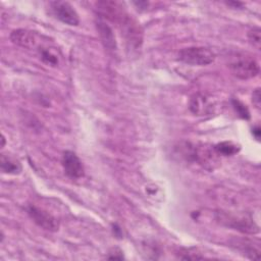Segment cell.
Returning <instances> with one entry per match:
<instances>
[{"label":"cell","mask_w":261,"mask_h":261,"mask_svg":"<svg viewBox=\"0 0 261 261\" xmlns=\"http://www.w3.org/2000/svg\"><path fill=\"white\" fill-rule=\"evenodd\" d=\"M182 157L194 163H197L207 169H213L219 162L218 154L215 152L214 147L206 144L185 142L179 146Z\"/></svg>","instance_id":"1"},{"label":"cell","mask_w":261,"mask_h":261,"mask_svg":"<svg viewBox=\"0 0 261 261\" xmlns=\"http://www.w3.org/2000/svg\"><path fill=\"white\" fill-rule=\"evenodd\" d=\"M231 73L241 80H249L258 75L260 68L258 62L249 55L237 54L228 65Z\"/></svg>","instance_id":"2"},{"label":"cell","mask_w":261,"mask_h":261,"mask_svg":"<svg viewBox=\"0 0 261 261\" xmlns=\"http://www.w3.org/2000/svg\"><path fill=\"white\" fill-rule=\"evenodd\" d=\"M178 59L186 64L204 66L214 61L215 54L206 47H188L178 52Z\"/></svg>","instance_id":"3"},{"label":"cell","mask_w":261,"mask_h":261,"mask_svg":"<svg viewBox=\"0 0 261 261\" xmlns=\"http://www.w3.org/2000/svg\"><path fill=\"white\" fill-rule=\"evenodd\" d=\"M29 216L33 219V221L43 229L49 231H56L59 228V221L56 217H54L48 211L36 206V205H29L28 209Z\"/></svg>","instance_id":"4"},{"label":"cell","mask_w":261,"mask_h":261,"mask_svg":"<svg viewBox=\"0 0 261 261\" xmlns=\"http://www.w3.org/2000/svg\"><path fill=\"white\" fill-rule=\"evenodd\" d=\"M218 219L224 225L238 229L246 233H257L259 231L258 225L249 217L246 216H236L227 213H218Z\"/></svg>","instance_id":"5"},{"label":"cell","mask_w":261,"mask_h":261,"mask_svg":"<svg viewBox=\"0 0 261 261\" xmlns=\"http://www.w3.org/2000/svg\"><path fill=\"white\" fill-rule=\"evenodd\" d=\"M54 15L63 23L68 25H77L80 17L75 9L66 1H52L50 2Z\"/></svg>","instance_id":"6"},{"label":"cell","mask_w":261,"mask_h":261,"mask_svg":"<svg viewBox=\"0 0 261 261\" xmlns=\"http://www.w3.org/2000/svg\"><path fill=\"white\" fill-rule=\"evenodd\" d=\"M61 164L64 172L71 178H80L85 174V168L82 160L72 151H64L61 158Z\"/></svg>","instance_id":"7"},{"label":"cell","mask_w":261,"mask_h":261,"mask_svg":"<svg viewBox=\"0 0 261 261\" xmlns=\"http://www.w3.org/2000/svg\"><path fill=\"white\" fill-rule=\"evenodd\" d=\"M10 40L13 44L27 49L36 48L39 43L38 35L35 32L24 29H17L12 31L10 34Z\"/></svg>","instance_id":"8"},{"label":"cell","mask_w":261,"mask_h":261,"mask_svg":"<svg viewBox=\"0 0 261 261\" xmlns=\"http://www.w3.org/2000/svg\"><path fill=\"white\" fill-rule=\"evenodd\" d=\"M213 103L209 97L204 94H194L189 102V108L195 115H206L213 111Z\"/></svg>","instance_id":"9"},{"label":"cell","mask_w":261,"mask_h":261,"mask_svg":"<svg viewBox=\"0 0 261 261\" xmlns=\"http://www.w3.org/2000/svg\"><path fill=\"white\" fill-rule=\"evenodd\" d=\"M97 32L99 34V37L101 39V42L103 43L104 47L108 50H115L116 49V41L114 37V33L112 29L105 22V20L102 17H98L95 21Z\"/></svg>","instance_id":"10"},{"label":"cell","mask_w":261,"mask_h":261,"mask_svg":"<svg viewBox=\"0 0 261 261\" xmlns=\"http://www.w3.org/2000/svg\"><path fill=\"white\" fill-rule=\"evenodd\" d=\"M0 166L3 173L7 174H19L22 170L20 162L9 154L2 153L0 157Z\"/></svg>","instance_id":"11"},{"label":"cell","mask_w":261,"mask_h":261,"mask_svg":"<svg viewBox=\"0 0 261 261\" xmlns=\"http://www.w3.org/2000/svg\"><path fill=\"white\" fill-rule=\"evenodd\" d=\"M214 147L215 152L218 154V156H231L237 154L241 147L240 145L231 142V141H224L216 144Z\"/></svg>","instance_id":"12"},{"label":"cell","mask_w":261,"mask_h":261,"mask_svg":"<svg viewBox=\"0 0 261 261\" xmlns=\"http://www.w3.org/2000/svg\"><path fill=\"white\" fill-rule=\"evenodd\" d=\"M40 59L47 65L50 66H57L59 63V58L57 54H55L50 48H40L39 49Z\"/></svg>","instance_id":"13"},{"label":"cell","mask_w":261,"mask_h":261,"mask_svg":"<svg viewBox=\"0 0 261 261\" xmlns=\"http://www.w3.org/2000/svg\"><path fill=\"white\" fill-rule=\"evenodd\" d=\"M231 103H232L233 109L236 110V112L238 113V115L241 118H243V119H249L250 118L249 109L247 108V106L244 103H242L240 100H237V99H232Z\"/></svg>","instance_id":"14"},{"label":"cell","mask_w":261,"mask_h":261,"mask_svg":"<svg viewBox=\"0 0 261 261\" xmlns=\"http://www.w3.org/2000/svg\"><path fill=\"white\" fill-rule=\"evenodd\" d=\"M248 39L249 42L257 49H260V44H261V31L259 28L255 27L251 29L248 32Z\"/></svg>","instance_id":"15"},{"label":"cell","mask_w":261,"mask_h":261,"mask_svg":"<svg viewBox=\"0 0 261 261\" xmlns=\"http://www.w3.org/2000/svg\"><path fill=\"white\" fill-rule=\"evenodd\" d=\"M252 102L255 105L257 109H260L261 107V94H260V89L257 88L252 94Z\"/></svg>","instance_id":"16"},{"label":"cell","mask_w":261,"mask_h":261,"mask_svg":"<svg viewBox=\"0 0 261 261\" xmlns=\"http://www.w3.org/2000/svg\"><path fill=\"white\" fill-rule=\"evenodd\" d=\"M260 133H261V130H260V127L257 125V126H255V127H253V129H252V134L254 135V137L257 139V140H259L260 139Z\"/></svg>","instance_id":"17"},{"label":"cell","mask_w":261,"mask_h":261,"mask_svg":"<svg viewBox=\"0 0 261 261\" xmlns=\"http://www.w3.org/2000/svg\"><path fill=\"white\" fill-rule=\"evenodd\" d=\"M226 4L233 6V7H242L244 5L242 2H236V1H228V2H226Z\"/></svg>","instance_id":"18"},{"label":"cell","mask_w":261,"mask_h":261,"mask_svg":"<svg viewBox=\"0 0 261 261\" xmlns=\"http://www.w3.org/2000/svg\"><path fill=\"white\" fill-rule=\"evenodd\" d=\"M4 143H5V138H4V136H2V147L4 146Z\"/></svg>","instance_id":"19"}]
</instances>
